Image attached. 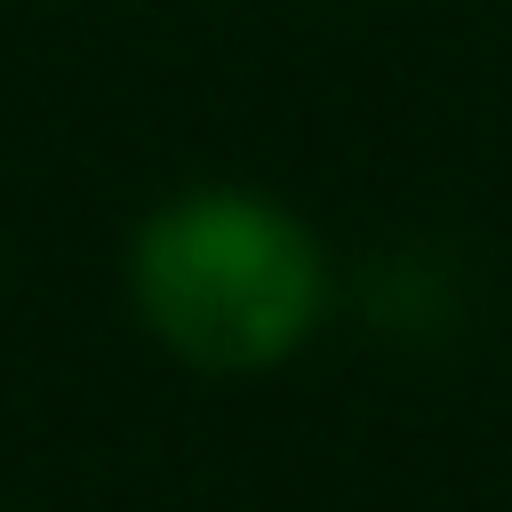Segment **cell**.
Returning <instances> with one entry per match:
<instances>
[{
	"label": "cell",
	"mask_w": 512,
	"mask_h": 512,
	"mask_svg": "<svg viewBox=\"0 0 512 512\" xmlns=\"http://www.w3.org/2000/svg\"><path fill=\"white\" fill-rule=\"evenodd\" d=\"M128 304L184 368L264 376L312 344L328 312V256L272 192L200 184L128 232Z\"/></svg>",
	"instance_id": "obj_1"
}]
</instances>
